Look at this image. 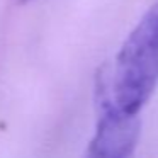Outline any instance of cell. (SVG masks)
Masks as SVG:
<instances>
[{
    "label": "cell",
    "mask_w": 158,
    "mask_h": 158,
    "mask_svg": "<svg viewBox=\"0 0 158 158\" xmlns=\"http://www.w3.org/2000/svg\"><path fill=\"white\" fill-rule=\"evenodd\" d=\"M138 117L126 116L99 97L95 131L83 158H133L138 146Z\"/></svg>",
    "instance_id": "cell-2"
},
{
    "label": "cell",
    "mask_w": 158,
    "mask_h": 158,
    "mask_svg": "<svg viewBox=\"0 0 158 158\" xmlns=\"http://www.w3.org/2000/svg\"><path fill=\"white\" fill-rule=\"evenodd\" d=\"M158 83V2L141 17L124 41L112 78L100 82L99 97L126 116L138 117Z\"/></svg>",
    "instance_id": "cell-1"
}]
</instances>
